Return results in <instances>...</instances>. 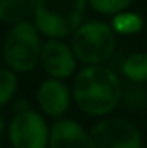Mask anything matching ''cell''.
I'll return each instance as SVG.
<instances>
[{"label": "cell", "mask_w": 147, "mask_h": 148, "mask_svg": "<svg viewBox=\"0 0 147 148\" xmlns=\"http://www.w3.org/2000/svg\"><path fill=\"white\" fill-rule=\"evenodd\" d=\"M49 129L42 112L26 109L14 114L5 131L12 148H47Z\"/></svg>", "instance_id": "6"}, {"label": "cell", "mask_w": 147, "mask_h": 148, "mask_svg": "<svg viewBox=\"0 0 147 148\" xmlns=\"http://www.w3.org/2000/svg\"><path fill=\"white\" fill-rule=\"evenodd\" d=\"M87 0H37L33 24L45 38H66L85 21Z\"/></svg>", "instance_id": "2"}, {"label": "cell", "mask_w": 147, "mask_h": 148, "mask_svg": "<svg viewBox=\"0 0 147 148\" xmlns=\"http://www.w3.org/2000/svg\"><path fill=\"white\" fill-rule=\"evenodd\" d=\"M123 83L104 64H90L74 74L71 98L78 109L92 117L109 115L119 105Z\"/></svg>", "instance_id": "1"}, {"label": "cell", "mask_w": 147, "mask_h": 148, "mask_svg": "<svg viewBox=\"0 0 147 148\" xmlns=\"http://www.w3.org/2000/svg\"><path fill=\"white\" fill-rule=\"evenodd\" d=\"M12 102H14V112H21V110L30 109V105H28V102H26L24 98H21V100H12Z\"/></svg>", "instance_id": "16"}, {"label": "cell", "mask_w": 147, "mask_h": 148, "mask_svg": "<svg viewBox=\"0 0 147 148\" xmlns=\"http://www.w3.org/2000/svg\"><path fill=\"white\" fill-rule=\"evenodd\" d=\"M88 148H142V136L128 119L104 115L88 129Z\"/></svg>", "instance_id": "5"}, {"label": "cell", "mask_w": 147, "mask_h": 148, "mask_svg": "<svg viewBox=\"0 0 147 148\" xmlns=\"http://www.w3.org/2000/svg\"><path fill=\"white\" fill-rule=\"evenodd\" d=\"M38 64L42 66L43 73L49 77L68 79L76 71L78 59L74 55L71 45L64 43L61 38H47V41L42 43Z\"/></svg>", "instance_id": "7"}, {"label": "cell", "mask_w": 147, "mask_h": 148, "mask_svg": "<svg viewBox=\"0 0 147 148\" xmlns=\"http://www.w3.org/2000/svg\"><path fill=\"white\" fill-rule=\"evenodd\" d=\"M121 76L130 83H147V52H135L121 64Z\"/></svg>", "instance_id": "11"}, {"label": "cell", "mask_w": 147, "mask_h": 148, "mask_svg": "<svg viewBox=\"0 0 147 148\" xmlns=\"http://www.w3.org/2000/svg\"><path fill=\"white\" fill-rule=\"evenodd\" d=\"M5 129H7V126H5V121H3V117H0V136L5 133Z\"/></svg>", "instance_id": "17"}, {"label": "cell", "mask_w": 147, "mask_h": 148, "mask_svg": "<svg viewBox=\"0 0 147 148\" xmlns=\"http://www.w3.org/2000/svg\"><path fill=\"white\" fill-rule=\"evenodd\" d=\"M116 47V33L109 23L101 19L83 21L71 35V48L78 62L85 66L104 64L111 59Z\"/></svg>", "instance_id": "4"}, {"label": "cell", "mask_w": 147, "mask_h": 148, "mask_svg": "<svg viewBox=\"0 0 147 148\" xmlns=\"http://www.w3.org/2000/svg\"><path fill=\"white\" fill-rule=\"evenodd\" d=\"M42 52V35L28 19L17 21L7 31L2 57L14 73H28L37 67Z\"/></svg>", "instance_id": "3"}, {"label": "cell", "mask_w": 147, "mask_h": 148, "mask_svg": "<svg viewBox=\"0 0 147 148\" xmlns=\"http://www.w3.org/2000/svg\"><path fill=\"white\" fill-rule=\"evenodd\" d=\"M37 0H0V21L14 24L33 14Z\"/></svg>", "instance_id": "10"}, {"label": "cell", "mask_w": 147, "mask_h": 148, "mask_svg": "<svg viewBox=\"0 0 147 148\" xmlns=\"http://www.w3.org/2000/svg\"><path fill=\"white\" fill-rule=\"evenodd\" d=\"M135 0H87V3L101 16H114L126 10Z\"/></svg>", "instance_id": "15"}, {"label": "cell", "mask_w": 147, "mask_h": 148, "mask_svg": "<svg viewBox=\"0 0 147 148\" xmlns=\"http://www.w3.org/2000/svg\"><path fill=\"white\" fill-rule=\"evenodd\" d=\"M37 103L40 112L47 117H64L71 105V88L64 83V79L49 77L38 86Z\"/></svg>", "instance_id": "8"}, {"label": "cell", "mask_w": 147, "mask_h": 148, "mask_svg": "<svg viewBox=\"0 0 147 148\" xmlns=\"http://www.w3.org/2000/svg\"><path fill=\"white\" fill-rule=\"evenodd\" d=\"M47 148H88V131L68 117H59L49 129Z\"/></svg>", "instance_id": "9"}, {"label": "cell", "mask_w": 147, "mask_h": 148, "mask_svg": "<svg viewBox=\"0 0 147 148\" xmlns=\"http://www.w3.org/2000/svg\"><path fill=\"white\" fill-rule=\"evenodd\" d=\"M123 107L130 112H142L147 107V90L140 83H130L123 86L121 90V100Z\"/></svg>", "instance_id": "13"}, {"label": "cell", "mask_w": 147, "mask_h": 148, "mask_svg": "<svg viewBox=\"0 0 147 148\" xmlns=\"http://www.w3.org/2000/svg\"><path fill=\"white\" fill-rule=\"evenodd\" d=\"M112 17V23H111V28L116 35H126V36H132V35H137L142 31L144 28V17L137 12H132V10H123V12H118Z\"/></svg>", "instance_id": "12"}, {"label": "cell", "mask_w": 147, "mask_h": 148, "mask_svg": "<svg viewBox=\"0 0 147 148\" xmlns=\"http://www.w3.org/2000/svg\"><path fill=\"white\" fill-rule=\"evenodd\" d=\"M17 74L9 67H2L0 69V107L10 103L17 93Z\"/></svg>", "instance_id": "14"}]
</instances>
